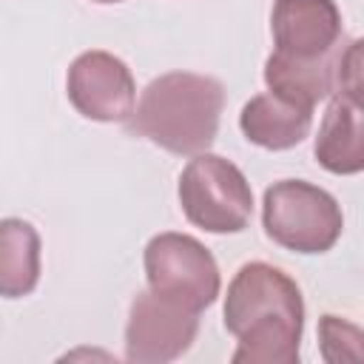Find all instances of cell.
I'll list each match as a JSON object with an SVG mask.
<instances>
[{
	"mask_svg": "<svg viewBox=\"0 0 364 364\" xmlns=\"http://www.w3.org/2000/svg\"><path fill=\"white\" fill-rule=\"evenodd\" d=\"M40 282V236L26 219L0 225V293L6 299L28 296Z\"/></svg>",
	"mask_w": 364,
	"mask_h": 364,
	"instance_id": "obj_12",
	"label": "cell"
},
{
	"mask_svg": "<svg viewBox=\"0 0 364 364\" xmlns=\"http://www.w3.org/2000/svg\"><path fill=\"white\" fill-rule=\"evenodd\" d=\"M318 347L327 364L364 361V330L341 316L324 313L318 318Z\"/></svg>",
	"mask_w": 364,
	"mask_h": 364,
	"instance_id": "obj_13",
	"label": "cell"
},
{
	"mask_svg": "<svg viewBox=\"0 0 364 364\" xmlns=\"http://www.w3.org/2000/svg\"><path fill=\"white\" fill-rule=\"evenodd\" d=\"M94 3H119V0H94Z\"/></svg>",
	"mask_w": 364,
	"mask_h": 364,
	"instance_id": "obj_15",
	"label": "cell"
},
{
	"mask_svg": "<svg viewBox=\"0 0 364 364\" xmlns=\"http://www.w3.org/2000/svg\"><path fill=\"white\" fill-rule=\"evenodd\" d=\"M276 51L316 60L336 54L341 40V11L333 0H276L270 14Z\"/></svg>",
	"mask_w": 364,
	"mask_h": 364,
	"instance_id": "obj_8",
	"label": "cell"
},
{
	"mask_svg": "<svg viewBox=\"0 0 364 364\" xmlns=\"http://www.w3.org/2000/svg\"><path fill=\"white\" fill-rule=\"evenodd\" d=\"M316 162L338 176L364 171V105L347 94H336L313 142Z\"/></svg>",
	"mask_w": 364,
	"mask_h": 364,
	"instance_id": "obj_9",
	"label": "cell"
},
{
	"mask_svg": "<svg viewBox=\"0 0 364 364\" xmlns=\"http://www.w3.org/2000/svg\"><path fill=\"white\" fill-rule=\"evenodd\" d=\"M338 54L301 60V57H290V54L273 51L267 57V63H264V82H267V88L273 94H279V97L313 111L316 102L330 97V91L336 88Z\"/></svg>",
	"mask_w": 364,
	"mask_h": 364,
	"instance_id": "obj_11",
	"label": "cell"
},
{
	"mask_svg": "<svg viewBox=\"0 0 364 364\" xmlns=\"http://www.w3.org/2000/svg\"><path fill=\"white\" fill-rule=\"evenodd\" d=\"M313 125V111L301 108L273 91L256 94L245 102L239 114V128L247 142L267 148V151H287L296 148Z\"/></svg>",
	"mask_w": 364,
	"mask_h": 364,
	"instance_id": "obj_10",
	"label": "cell"
},
{
	"mask_svg": "<svg viewBox=\"0 0 364 364\" xmlns=\"http://www.w3.org/2000/svg\"><path fill=\"white\" fill-rule=\"evenodd\" d=\"M145 279L159 296H168L196 313L219 296L222 276L213 253L188 233H159L145 245Z\"/></svg>",
	"mask_w": 364,
	"mask_h": 364,
	"instance_id": "obj_5",
	"label": "cell"
},
{
	"mask_svg": "<svg viewBox=\"0 0 364 364\" xmlns=\"http://www.w3.org/2000/svg\"><path fill=\"white\" fill-rule=\"evenodd\" d=\"M336 88L338 94L353 97L364 105V37L353 40L338 54V71H336Z\"/></svg>",
	"mask_w": 364,
	"mask_h": 364,
	"instance_id": "obj_14",
	"label": "cell"
},
{
	"mask_svg": "<svg viewBox=\"0 0 364 364\" xmlns=\"http://www.w3.org/2000/svg\"><path fill=\"white\" fill-rule=\"evenodd\" d=\"M225 327L236 336V364H296L304 330L299 284L267 262L239 267L225 296Z\"/></svg>",
	"mask_w": 364,
	"mask_h": 364,
	"instance_id": "obj_1",
	"label": "cell"
},
{
	"mask_svg": "<svg viewBox=\"0 0 364 364\" xmlns=\"http://www.w3.org/2000/svg\"><path fill=\"white\" fill-rule=\"evenodd\" d=\"M179 205L185 219L208 233H239L250 222L253 191L230 159L205 151L179 173Z\"/></svg>",
	"mask_w": 364,
	"mask_h": 364,
	"instance_id": "obj_4",
	"label": "cell"
},
{
	"mask_svg": "<svg viewBox=\"0 0 364 364\" xmlns=\"http://www.w3.org/2000/svg\"><path fill=\"white\" fill-rule=\"evenodd\" d=\"M222 108L225 88L216 77L168 71L145 85L131 114V131L171 154L196 156L213 145Z\"/></svg>",
	"mask_w": 364,
	"mask_h": 364,
	"instance_id": "obj_2",
	"label": "cell"
},
{
	"mask_svg": "<svg viewBox=\"0 0 364 364\" xmlns=\"http://www.w3.org/2000/svg\"><path fill=\"white\" fill-rule=\"evenodd\" d=\"M199 333V313L159 296L136 293L125 324V358L136 364H165L191 350Z\"/></svg>",
	"mask_w": 364,
	"mask_h": 364,
	"instance_id": "obj_6",
	"label": "cell"
},
{
	"mask_svg": "<svg viewBox=\"0 0 364 364\" xmlns=\"http://www.w3.org/2000/svg\"><path fill=\"white\" fill-rule=\"evenodd\" d=\"M264 233L296 253H327L341 230L344 213L333 193L304 179H282L264 191Z\"/></svg>",
	"mask_w": 364,
	"mask_h": 364,
	"instance_id": "obj_3",
	"label": "cell"
},
{
	"mask_svg": "<svg viewBox=\"0 0 364 364\" xmlns=\"http://www.w3.org/2000/svg\"><path fill=\"white\" fill-rule=\"evenodd\" d=\"M68 100L94 122H125L134 114L136 82L131 68L111 51H82L68 68Z\"/></svg>",
	"mask_w": 364,
	"mask_h": 364,
	"instance_id": "obj_7",
	"label": "cell"
}]
</instances>
